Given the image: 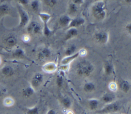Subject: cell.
Instances as JSON below:
<instances>
[{
	"mask_svg": "<svg viewBox=\"0 0 131 114\" xmlns=\"http://www.w3.org/2000/svg\"><path fill=\"white\" fill-rule=\"evenodd\" d=\"M98 101L96 100H92L90 101V106L91 109H95L98 105Z\"/></svg>",
	"mask_w": 131,
	"mask_h": 114,
	"instance_id": "20",
	"label": "cell"
},
{
	"mask_svg": "<svg viewBox=\"0 0 131 114\" xmlns=\"http://www.w3.org/2000/svg\"><path fill=\"white\" fill-rule=\"evenodd\" d=\"M50 51L47 49H45L43 50L41 52L39 53V57L41 58V59L47 58L50 55Z\"/></svg>",
	"mask_w": 131,
	"mask_h": 114,
	"instance_id": "14",
	"label": "cell"
},
{
	"mask_svg": "<svg viewBox=\"0 0 131 114\" xmlns=\"http://www.w3.org/2000/svg\"><path fill=\"white\" fill-rule=\"evenodd\" d=\"M112 70V67L111 65H110V64H107L105 66V71L106 73L110 74V73H111Z\"/></svg>",
	"mask_w": 131,
	"mask_h": 114,
	"instance_id": "24",
	"label": "cell"
},
{
	"mask_svg": "<svg viewBox=\"0 0 131 114\" xmlns=\"http://www.w3.org/2000/svg\"><path fill=\"white\" fill-rule=\"evenodd\" d=\"M2 96H3V92H2V91L1 90V89L0 88V98H1Z\"/></svg>",
	"mask_w": 131,
	"mask_h": 114,
	"instance_id": "32",
	"label": "cell"
},
{
	"mask_svg": "<svg viewBox=\"0 0 131 114\" xmlns=\"http://www.w3.org/2000/svg\"><path fill=\"white\" fill-rule=\"evenodd\" d=\"M57 84L59 86H60L61 84H62V79L61 78H58V79H57Z\"/></svg>",
	"mask_w": 131,
	"mask_h": 114,
	"instance_id": "28",
	"label": "cell"
},
{
	"mask_svg": "<svg viewBox=\"0 0 131 114\" xmlns=\"http://www.w3.org/2000/svg\"><path fill=\"white\" fill-rule=\"evenodd\" d=\"M31 7L33 9H36L38 7V2L37 1H33L31 3Z\"/></svg>",
	"mask_w": 131,
	"mask_h": 114,
	"instance_id": "26",
	"label": "cell"
},
{
	"mask_svg": "<svg viewBox=\"0 0 131 114\" xmlns=\"http://www.w3.org/2000/svg\"><path fill=\"white\" fill-rule=\"evenodd\" d=\"M70 19L67 16H62L60 18V23L62 25L65 26L68 25L70 22Z\"/></svg>",
	"mask_w": 131,
	"mask_h": 114,
	"instance_id": "13",
	"label": "cell"
},
{
	"mask_svg": "<svg viewBox=\"0 0 131 114\" xmlns=\"http://www.w3.org/2000/svg\"><path fill=\"white\" fill-rule=\"evenodd\" d=\"M129 87H130L129 84L126 81H124V82H122V84H121V89L125 92H127L129 90Z\"/></svg>",
	"mask_w": 131,
	"mask_h": 114,
	"instance_id": "15",
	"label": "cell"
},
{
	"mask_svg": "<svg viewBox=\"0 0 131 114\" xmlns=\"http://www.w3.org/2000/svg\"><path fill=\"white\" fill-rule=\"evenodd\" d=\"M75 47L74 46H72L71 47H70V48H69L66 51V54L68 55H70L73 52H74L75 51Z\"/></svg>",
	"mask_w": 131,
	"mask_h": 114,
	"instance_id": "22",
	"label": "cell"
},
{
	"mask_svg": "<svg viewBox=\"0 0 131 114\" xmlns=\"http://www.w3.org/2000/svg\"><path fill=\"white\" fill-rule=\"evenodd\" d=\"M84 89L87 91H91L94 89V85L91 83L86 84L84 85Z\"/></svg>",
	"mask_w": 131,
	"mask_h": 114,
	"instance_id": "19",
	"label": "cell"
},
{
	"mask_svg": "<svg viewBox=\"0 0 131 114\" xmlns=\"http://www.w3.org/2000/svg\"><path fill=\"white\" fill-rule=\"evenodd\" d=\"M37 113H38V110L36 107L29 109L28 110L27 112V114H37Z\"/></svg>",
	"mask_w": 131,
	"mask_h": 114,
	"instance_id": "21",
	"label": "cell"
},
{
	"mask_svg": "<svg viewBox=\"0 0 131 114\" xmlns=\"http://www.w3.org/2000/svg\"><path fill=\"white\" fill-rule=\"evenodd\" d=\"M16 43V39L13 36H9L5 40V44L9 47H12Z\"/></svg>",
	"mask_w": 131,
	"mask_h": 114,
	"instance_id": "8",
	"label": "cell"
},
{
	"mask_svg": "<svg viewBox=\"0 0 131 114\" xmlns=\"http://www.w3.org/2000/svg\"><path fill=\"white\" fill-rule=\"evenodd\" d=\"M14 100L11 97H6L4 99L3 103L6 106H11L14 104Z\"/></svg>",
	"mask_w": 131,
	"mask_h": 114,
	"instance_id": "12",
	"label": "cell"
},
{
	"mask_svg": "<svg viewBox=\"0 0 131 114\" xmlns=\"http://www.w3.org/2000/svg\"><path fill=\"white\" fill-rule=\"evenodd\" d=\"M48 114H56L54 111H53V110H51L50 111H49L48 113Z\"/></svg>",
	"mask_w": 131,
	"mask_h": 114,
	"instance_id": "29",
	"label": "cell"
},
{
	"mask_svg": "<svg viewBox=\"0 0 131 114\" xmlns=\"http://www.w3.org/2000/svg\"><path fill=\"white\" fill-rule=\"evenodd\" d=\"M23 93L25 97H29L33 93V90L30 87H28L24 90Z\"/></svg>",
	"mask_w": 131,
	"mask_h": 114,
	"instance_id": "16",
	"label": "cell"
},
{
	"mask_svg": "<svg viewBox=\"0 0 131 114\" xmlns=\"http://www.w3.org/2000/svg\"><path fill=\"white\" fill-rule=\"evenodd\" d=\"M42 77L41 74H38L36 75V76L34 78V79L32 80V85L34 86H38L42 81Z\"/></svg>",
	"mask_w": 131,
	"mask_h": 114,
	"instance_id": "9",
	"label": "cell"
},
{
	"mask_svg": "<svg viewBox=\"0 0 131 114\" xmlns=\"http://www.w3.org/2000/svg\"><path fill=\"white\" fill-rule=\"evenodd\" d=\"M93 69V66L90 63L83 62L78 66V73L81 75H87L92 71Z\"/></svg>",
	"mask_w": 131,
	"mask_h": 114,
	"instance_id": "2",
	"label": "cell"
},
{
	"mask_svg": "<svg viewBox=\"0 0 131 114\" xmlns=\"http://www.w3.org/2000/svg\"><path fill=\"white\" fill-rule=\"evenodd\" d=\"M119 108V106L116 103H112L107 105L104 107L102 111L103 112H113L117 111Z\"/></svg>",
	"mask_w": 131,
	"mask_h": 114,
	"instance_id": "5",
	"label": "cell"
},
{
	"mask_svg": "<svg viewBox=\"0 0 131 114\" xmlns=\"http://www.w3.org/2000/svg\"><path fill=\"white\" fill-rule=\"evenodd\" d=\"M114 98V96L110 94H106L103 97V100L105 102H110L113 100Z\"/></svg>",
	"mask_w": 131,
	"mask_h": 114,
	"instance_id": "18",
	"label": "cell"
},
{
	"mask_svg": "<svg viewBox=\"0 0 131 114\" xmlns=\"http://www.w3.org/2000/svg\"><path fill=\"white\" fill-rule=\"evenodd\" d=\"M77 31L74 29V28H72L67 33V38H70L71 37H73L76 35H77Z\"/></svg>",
	"mask_w": 131,
	"mask_h": 114,
	"instance_id": "17",
	"label": "cell"
},
{
	"mask_svg": "<svg viewBox=\"0 0 131 114\" xmlns=\"http://www.w3.org/2000/svg\"><path fill=\"white\" fill-rule=\"evenodd\" d=\"M40 30L38 24L36 22H32L28 27V31L33 33H37Z\"/></svg>",
	"mask_w": 131,
	"mask_h": 114,
	"instance_id": "7",
	"label": "cell"
},
{
	"mask_svg": "<svg viewBox=\"0 0 131 114\" xmlns=\"http://www.w3.org/2000/svg\"><path fill=\"white\" fill-rule=\"evenodd\" d=\"M9 10V7L5 4H3L0 6V15L6 14Z\"/></svg>",
	"mask_w": 131,
	"mask_h": 114,
	"instance_id": "10",
	"label": "cell"
},
{
	"mask_svg": "<svg viewBox=\"0 0 131 114\" xmlns=\"http://www.w3.org/2000/svg\"><path fill=\"white\" fill-rule=\"evenodd\" d=\"M96 38L101 43H105L107 40V34L105 32H100L96 35Z\"/></svg>",
	"mask_w": 131,
	"mask_h": 114,
	"instance_id": "6",
	"label": "cell"
},
{
	"mask_svg": "<svg viewBox=\"0 0 131 114\" xmlns=\"http://www.w3.org/2000/svg\"><path fill=\"white\" fill-rule=\"evenodd\" d=\"M23 54V51L21 49H17L14 52V55L15 56L19 57L22 56Z\"/></svg>",
	"mask_w": 131,
	"mask_h": 114,
	"instance_id": "23",
	"label": "cell"
},
{
	"mask_svg": "<svg viewBox=\"0 0 131 114\" xmlns=\"http://www.w3.org/2000/svg\"><path fill=\"white\" fill-rule=\"evenodd\" d=\"M104 3L102 2H99L97 3L93 8L94 15L99 19L103 18L105 16V12L104 11Z\"/></svg>",
	"mask_w": 131,
	"mask_h": 114,
	"instance_id": "1",
	"label": "cell"
},
{
	"mask_svg": "<svg viewBox=\"0 0 131 114\" xmlns=\"http://www.w3.org/2000/svg\"><path fill=\"white\" fill-rule=\"evenodd\" d=\"M7 114H9V113H7Z\"/></svg>",
	"mask_w": 131,
	"mask_h": 114,
	"instance_id": "34",
	"label": "cell"
},
{
	"mask_svg": "<svg viewBox=\"0 0 131 114\" xmlns=\"http://www.w3.org/2000/svg\"><path fill=\"white\" fill-rule=\"evenodd\" d=\"M18 12L20 16V27H24L28 23L29 21V17L27 13L23 9L20 7L18 8Z\"/></svg>",
	"mask_w": 131,
	"mask_h": 114,
	"instance_id": "3",
	"label": "cell"
},
{
	"mask_svg": "<svg viewBox=\"0 0 131 114\" xmlns=\"http://www.w3.org/2000/svg\"><path fill=\"white\" fill-rule=\"evenodd\" d=\"M46 2H48L46 4H47L49 6H53L55 4L56 2L55 1H46Z\"/></svg>",
	"mask_w": 131,
	"mask_h": 114,
	"instance_id": "27",
	"label": "cell"
},
{
	"mask_svg": "<svg viewBox=\"0 0 131 114\" xmlns=\"http://www.w3.org/2000/svg\"><path fill=\"white\" fill-rule=\"evenodd\" d=\"M84 22V20L82 18H77L73 20L70 24V27H76L78 26L81 24H82Z\"/></svg>",
	"mask_w": 131,
	"mask_h": 114,
	"instance_id": "11",
	"label": "cell"
},
{
	"mask_svg": "<svg viewBox=\"0 0 131 114\" xmlns=\"http://www.w3.org/2000/svg\"><path fill=\"white\" fill-rule=\"evenodd\" d=\"M127 28L128 29L129 32H130V25H129L128 26H127Z\"/></svg>",
	"mask_w": 131,
	"mask_h": 114,
	"instance_id": "31",
	"label": "cell"
},
{
	"mask_svg": "<svg viewBox=\"0 0 131 114\" xmlns=\"http://www.w3.org/2000/svg\"><path fill=\"white\" fill-rule=\"evenodd\" d=\"M19 2L21 3V4H26L27 3V1H19Z\"/></svg>",
	"mask_w": 131,
	"mask_h": 114,
	"instance_id": "30",
	"label": "cell"
},
{
	"mask_svg": "<svg viewBox=\"0 0 131 114\" xmlns=\"http://www.w3.org/2000/svg\"><path fill=\"white\" fill-rule=\"evenodd\" d=\"M1 73L6 77H9L13 74V69L9 65L4 66L1 69Z\"/></svg>",
	"mask_w": 131,
	"mask_h": 114,
	"instance_id": "4",
	"label": "cell"
},
{
	"mask_svg": "<svg viewBox=\"0 0 131 114\" xmlns=\"http://www.w3.org/2000/svg\"><path fill=\"white\" fill-rule=\"evenodd\" d=\"M1 58H0V64H1Z\"/></svg>",
	"mask_w": 131,
	"mask_h": 114,
	"instance_id": "33",
	"label": "cell"
},
{
	"mask_svg": "<svg viewBox=\"0 0 131 114\" xmlns=\"http://www.w3.org/2000/svg\"><path fill=\"white\" fill-rule=\"evenodd\" d=\"M63 103L64 105L67 107H69L70 106V101L68 99H64L63 101Z\"/></svg>",
	"mask_w": 131,
	"mask_h": 114,
	"instance_id": "25",
	"label": "cell"
}]
</instances>
